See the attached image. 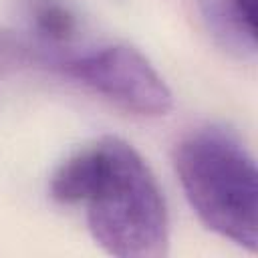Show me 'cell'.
I'll use <instances>...</instances> for the list:
<instances>
[{"label":"cell","mask_w":258,"mask_h":258,"mask_svg":"<svg viewBox=\"0 0 258 258\" xmlns=\"http://www.w3.org/2000/svg\"><path fill=\"white\" fill-rule=\"evenodd\" d=\"M173 169L198 220L248 252L258 248V171L248 147L226 127L202 125L173 149Z\"/></svg>","instance_id":"obj_2"},{"label":"cell","mask_w":258,"mask_h":258,"mask_svg":"<svg viewBox=\"0 0 258 258\" xmlns=\"http://www.w3.org/2000/svg\"><path fill=\"white\" fill-rule=\"evenodd\" d=\"M50 198L85 206L93 240L117 258H163L169 252V212L161 185L141 153L105 135L69 155L50 175Z\"/></svg>","instance_id":"obj_1"},{"label":"cell","mask_w":258,"mask_h":258,"mask_svg":"<svg viewBox=\"0 0 258 258\" xmlns=\"http://www.w3.org/2000/svg\"><path fill=\"white\" fill-rule=\"evenodd\" d=\"M30 14L36 32L50 42H67L77 32V16L62 0H34Z\"/></svg>","instance_id":"obj_5"},{"label":"cell","mask_w":258,"mask_h":258,"mask_svg":"<svg viewBox=\"0 0 258 258\" xmlns=\"http://www.w3.org/2000/svg\"><path fill=\"white\" fill-rule=\"evenodd\" d=\"M58 69L117 109L137 117H163L173 95L145 54L129 44H109L58 60Z\"/></svg>","instance_id":"obj_3"},{"label":"cell","mask_w":258,"mask_h":258,"mask_svg":"<svg viewBox=\"0 0 258 258\" xmlns=\"http://www.w3.org/2000/svg\"><path fill=\"white\" fill-rule=\"evenodd\" d=\"M258 0H206V18L222 42L242 56L256 54Z\"/></svg>","instance_id":"obj_4"}]
</instances>
